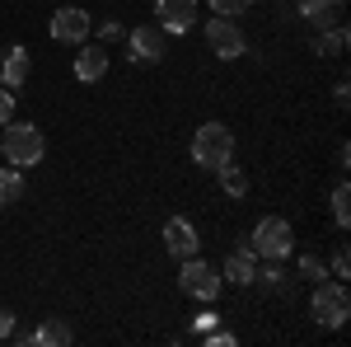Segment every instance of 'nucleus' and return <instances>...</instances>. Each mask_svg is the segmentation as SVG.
Instances as JSON below:
<instances>
[{
	"mask_svg": "<svg viewBox=\"0 0 351 347\" xmlns=\"http://www.w3.org/2000/svg\"><path fill=\"white\" fill-rule=\"evenodd\" d=\"M0 155L5 164H14V169H33V164H43L47 155V136L43 127H33V122H5V136H0Z\"/></svg>",
	"mask_w": 351,
	"mask_h": 347,
	"instance_id": "f257e3e1",
	"label": "nucleus"
},
{
	"mask_svg": "<svg viewBox=\"0 0 351 347\" xmlns=\"http://www.w3.org/2000/svg\"><path fill=\"white\" fill-rule=\"evenodd\" d=\"M309 315L319 328H342L351 315V295H347V282H337V277H324V282H314V295H309Z\"/></svg>",
	"mask_w": 351,
	"mask_h": 347,
	"instance_id": "f03ea898",
	"label": "nucleus"
},
{
	"mask_svg": "<svg viewBox=\"0 0 351 347\" xmlns=\"http://www.w3.org/2000/svg\"><path fill=\"white\" fill-rule=\"evenodd\" d=\"M230 160H234V132L225 122H202L197 136H192V164L216 174L220 164H230Z\"/></svg>",
	"mask_w": 351,
	"mask_h": 347,
	"instance_id": "7ed1b4c3",
	"label": "nucleus"
},
{
	"mask_svg": "<svg viewBox=\"0 0 351 347\" xmlns=\"http://www.w3.org/2000/svg\"><path fill=\"white\" fill-rule=\"evenodd\" d=\"M248 249H253L258 258H276V263H286L291 249H295V230H291V221H286V216H263V221L253 225V235H248Z\"/></svg>",
	"mask_w": 351,
	"mask_h": 347,
	"instance_id": "20e7f679",
	"label": "nucleus"
},
{
	"mask_svg": "<svg viewBox=\"0 0 351 347\" xmlns=\"http://www.w3.org/2000/svg\"><path fill=\"white\" fill-rule=\"evenodd\" d=\"M127 61L132 66H160L164 52H169V33H164L160 24H136L127 28Z\"/></svg>",
	"mask_w": 351,
	"mask_h": 347,
	"instance_id": "39448f33",
	"label": "nucleus"
},
{
	"mask_svg": "<svg viewBox=\"0 0 351 347\" xmlns=\"http://www.w3.org/2000/svg\"><path fill=\"white\" fill-rule=\"evenodd\" d=\"M178 287H183V295H192V300H216L220 287H225V277H220L216 263H206V258H183V272H178Z\"/></svg>",
	"mask_w": 351,
	"mask_h": 347,
	"instance_id": "423d86ee",
	"label": "nucleus"
},
{
	"mask_svg": "<svg viewBox=\"0 0 351 347\" xmlns=\"http://www.w3.org/2000/svg\"><path fill=\"white\" fill-rule=\"evenodd\" d=\"M206 47L220 56V61H239L248 52V38L239 33V24L230 19V14H216L211 24H206Z\"/></svg>",
	"mask_w": 351,
	"mask_h": 347,
	"instance_id": "0eeeda50",
	"label": "nucleus"
},
{
	"mask_svg": "<svg viewBox=\"0 0 351 347\" xmlns=\"http://www.w3.org/2000/svg\"><path fill=\"white\" fill-rule=\"evenodd\" d=\"M89 28H94V19H89V10H80V5H61L52 14V24H47V33H52L56 43H89Z\"/></svg>",
	"mask_w": 351,
	"mask_h": 347,
	"instance_id": "6e6552de",
	"label": "nucleus"
},
{
	"mask_svg": "<svg viewBox=\"0 0 351 347\" xmlns=\"http://www.w3.org/2000/svg\"><path fill=\"white\" fill-rule=\"evenodd\" d=\"M155 24L173 38L197 28V0H155Z\"/></svg>",
	"mask_w": 351,
	"mask_h": 347,
	"instance_id": "1a4fd4ad",
	"label": "nucleus"
},
{
	"mask_svg": "<svg viewBox=\"0 0 351 347\" xmlns=\"http://www.w3.org/2000/svg\"><path fill=\"white\" fill-rule=\"evenodd\" d=\"M164 249H169V258H178V263L202 249V235H197V225H192L188 216H169V221H164Z\"/></svg>",
	"mask_w": 351,
	"mask_h": 347,
	"instance_id": "9d476101",
	"label": "nucleus"
},
{
	"mask_svg": "<svg viewBox=\"0 0 351 347\" xmlns=\"http://www.w3.org/2000/svg\"><path fill=\"white\" fill-rule=\"evenodd\" d=\"M104 76H108V47L104 43H80V52H75V80L99 85Z\"/></svg>",
	"mask_w": 351,
	"mask_h": 347,
	"instance_id": "9b49d317",
	"label": "nucleus"
},
{
	"mask_svg": "<svg viewBox=\"0 0 351 347\" xmlns=\"http://www.w3.org/2000/svg\"><path fill=\"white\" fill-rule=\"evenodd\" d=\"M28 71H33V61H28V47H24V43L0 47V85H5V89H19V85L28 80Z\"/></svg>",
	"mask_w": 351,
	"mask_h": 347,
	"instance_id": "f8f14e48",
	"label": "nucleus"
},
{
	"mask_svg": "<svg viewBox=\"0 0 351 347\" xmlns=\"http://www.w3.org/2000/svg\"><path fill=\"white\" fill-rule=\"evenodd\" d=\"M295 14L304 19V24H314V28H332V24H342L347 0H300Z\"/></svg>",
	"mask_w": 351,
	"mask_h": 347,
	"instance_id": "ddd939ff",
	"label": "nucleus"
},
{
	"mask_svg": "<svg viewBox=\"0 0 351 347\" xmlns=\"http://www.w3.org/2000/svg\"><path fill=\"white\" fill-rule=\"evenodd\" d=\"M253 272H258V254L243 244V249H234L230 258H225V267H220V277L225 282H234V287H253Z\"/></svg>",
	"mask_w": 351,
	"mask_h": 347,
	"instance_id": "4468645a",
	"label": "nucleus"
},
{
	"mask_svg": "<svg viewBox=\"0 0 351 347\" xmlns=\"http://www.w3.org/2000/svg\"><path fill=\"white\" fill-rule=\"evenodd\" d=\"M33 343L38 347H66V343H75V328L61 320V315H52V320H43L33 328Z\"/></svg>",
	"mask_w": 351,
	"mask_h": 347,
	"instance_id": "2eb2a0df",
	"label": "nucleus"
},
{
	"mask_svg": "<svg viewBox=\"0 0 351 347\" xmlns=\"http://www.w3.org/2000/svg\"><path fill=\"white\" fill-rule=\"evenodd\" d=\"M253 282L263 287V291H271V295H281V291H291V272L276 263V258H267V267H258L253 272Z\"/></svg>",
	"mask_w": 351,
	"mask_h": 347,
	"instance_id": "dca6fc26",
	"label": "nucleus"
},
{
	"mask_svg": "<svg viewBox=\"0 0 351 347\" xmlns=\"http://www.w3.org/2000/svg\"><path fill=\"white\" fill-rule=\"evenodd\" d=\"M24 202V169L5 164L0 169V207H19Z\"/></svg>",
	"mask_w": 351,
	"mask_h": 347,
	"instance_id": "f3484780",
	"label": "nucleus"
},
{
	"mask_svg": "<svg viewBox=\"0 0 351 347\" xmlns=\"http://www.w3.org/2000/svg\"><path fill=\"white\" fill-rule=\"evenodd\" d=\"M314 52H319V56H342V52H347V24L319 28V38H314Z\"/></svg>",
	"mask_w": 351,
	"mask_h": 347,
	"instance_id": "a211bd4d",
	"label": "nucleus"
},
{
	"mask_svg": "<svg viewBox=\"0 0 351 347\" xmlns=\"http://www.w3.org/2000/svg\"><path fill=\"white\" fill-rule=\"evenodd\" d=\"M216 179H220V188H225V197H248V174H243L239 164L230 160V164H220L216 169Z\"/></svg>",
	"mask_w": 351,
	"mask_h": 347,
	"instance_id": "6ab92c4d",
	"label": "nucleus"
},
{
	"mask_svg": "<svg viewBox=\"0 0 351 347\" xmlns=\"http://www.w3.org/2000/svg\"><path fill=\"white\" fill-rule=\"evenodd\" d=\"M295 277H300V282H309V287H314V282H324V277H328V263L319 258V254H300V263H295Z\"/></svg>",
	"mask_w": 351,
	"mask_h": 347,
	"instance_id": "aec40b11",
	"label": "nucleus"
},
{
	"mask_svg": "<svg viewBox=\"0 0 351 347\" xmlns=\"http://www.w3.org/2000/svg\"><path fill=\"white\" fill-rule=\"evenodd\" d=\"M332 221H337V230H347V225H351V188L347 183L332 188Z\"/></svg>",
	"mask_w": 351,
	"mask_h": 347,
	"instance_id": "412c9836",
	"label": "nucleus"
},
{
	"mask_svg": "<svg viewBox=\"0 0 351 347\" xmlns=\"http://www.w3.org/2000/svg\"><path fill=\"white\" fill-rule=\"evenodd\" d=\"M328 277H337V282H347V277H351V254H347V244H337V249H332V258H328Z\"/></svg>",
	"mask_w": 351,
	"mask_h": 347,
	"instance_id": "4be33fe9",
	"label": "nucleus"
},
{
	"mask_svg": "<svg viewBox=\"0 0 351 347\" xmlns=\"http://www.w3.org/2000/svg\"><path fill=\"white\" fill-rule=\"evenodd\" d=\"M122 38H127V28L117 24V19H104V24H99V43H104V47H108V43H122Z\"/></svg>",
	"mask_w": 351,
	"mask_h": 347,
	"instance_id": "5701e85b",
	"label": "nucleus"
},
{
	"mask_svg": "<svg viewBox=\"0 0 351 347\" xmlns=\"http://www.w3.org/2000/svg\"><path fill=\"white\" fill-rule=\"evenodd\" d=\"M216 324H220V315H216V300H206V310L197 315V324H192V328H197V333H211Z\"/></svg>",
	"mask_w": 351,
	"mask_h": 347,
	"instance_id": "b1692460",
	"label": "nucleus"
},
{
	"mask_svg": "<svg viewBox=\"0 0 351 347\" xmlns=\"http://www.w3.org/2000/svg\"><path fill=\"white\" fill-rule=\"evenodd\" d=\"M248 5H253V0H211V10H216V14H230V19H234V14H243Z\"/></svg>",
	"mask_w": 351,
	"mask_h": 347,
	"instance_id": "393cba45",
	"label": "nucleus"
},
{
	"mask_svg": "<svg viewBox=\"0 0 351 347\" xmlns=\"http://www.w3.org/2000/svg\"><path fill=\"white\" fill-rule=\"evenodd\" d=\"M10 117H14V89H5V85H0V127H5Z\"/></svg>",
	"mask_w": 351,
	"mask_h": 347,
	"instance_id": "a878e982",
	"label": "nucleus"
},
{
	"mask_svg": "<svg viewBox=\"0 0 351 347\" xmlns=\"http://www.w3.org/2000/svg\"><path fill=\"white\" fill-rule=\"evenodd\" d=\"M234 343H239L234 333H220V328H211V333H206V347H234Z\"/></svg>",
	"mask_w": 351,
	"mask_h": 347,
	"instance_id": "bb28decb",
	"label": "nucleus"
},
{
	"mask_svg": "<svg viewBox=\"0 0 351 347\" xmlns=\"http://www.w3.org/2000/svg\"><path fill=\"white\" fill-rule=\"evenodd\" d=\"M332 99H337V108H347V104H351V85L337 80V85H332Z\"/></svg>",
	"mask_w": 351,
	"mask_h": 347,
	"instance_id": "cd10ccee",
	"label": "nucleus"
},
{
	"mask_svg": "<svg viewBox=\"0 0 351 347\" xmlns=\"http://www.w3.org/2000/svg\"><path fill=\"white\" fill-rule=\"evenodd\" d=\"M10 333H14V315L0 305V338H10Z\"/></svg>",
	"mask_w": 351,
	"mask_h": 347,
	"instance_id": "c85d7f7f",
	"label": "nucleus"
}]
</instances>
